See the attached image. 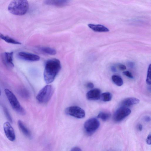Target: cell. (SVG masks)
Segmentation results:
<instances>
[{
    "label": "cell",
    "mask_w": 151,
    "mask_h": 151,
    "mask_svg": "<svg viewBox=\"0 0 151 151\" xmlns=\"http://www.w3.org/2000/svg\"><path fill=\"white\" fill-rule=\"evenodd\" d=\"M139 100L135 98L130 97L124 99L121 102V107H127L138 104Z\"/></svg>",
    "instance_id": "13"
},
{
    "label": "cell",
    "mask_w": 151,
    "mask_h": 151,
    "mask_svg": "<svg viewBox=\"0 0 151 151\" xmlns=\"http://www.w3.org/2000/svg\"><path fill=\"white\" fill-rule=\"evenodd\" d=\"M131 113V110L127 107H121L117 109L114 114L113 118L116 122H119L129 115Z\"/></svg>",
    "instance_id": "7"
},
{
    "label": "cell",
    "mask_w": 151,
    "mask_h": 151,
    "mask_svg": "<svg viewBox=\"0 0 151 151\" xmlns=\"http://www.w3.org/2000/svg\"><path fill=\"white\" fill-rule=\"evenodd\" d=\"M144 120L146 122H148L150 121L151 118L149 116H146L144 117Z\"/></svg>",
    "instance_id": "29"
},
{
    "label": "cell",
    "mask_w": 151,
    "mask_h": 151,
    "mask_svg": "<svg viewBox=\"0 0 151 151\" xmlns=\"http://www.w3.org/2000/svg\"><path fill=\"white\" fill-rule=\"evenodd\" d=\"M19 92L20 95L24 98H28L30 96V94L29 92L25 88H21L19 91Z\"/></svg>",
    "instance_id": "21"
},
{
    "label": "cell",
    "mask_w": 151,
    "mask_h": 151,
    "mask_svg": "<svg viewBox=\"0 0 151 151\" xmlns=\"http://www.w3.org/2000/svg\"><path fill=\"white\" fill-rule=\"evenodd\" d=\"M70 1L67 0H45L44 3L48 5L54 6L57 7H63L67 6Z\"/></svg>",
    "instance_id": "12"
},
{
    "label": "cell",
    "mask_w": 151,
    "mask_h": 151,
    "mask_svg": "<svg viewBox=\"0 0 151 151\" xmlns=\"http://www.w3.org/2000/svg\"><path fill=\"white\" fill-rule=\"evenodd\" d=\"M111 116V114L109 112H101L99 113L97 116V117L105 121L108 119Z\"/></svg>",
    "instance_id": "20"
},
{
    "label": "cell",
    "mask_w": 151,
    "mask_h": 151,
    "mask_svg": "<svg viewBox=\"0 0 151 151\" xmlns=\"http://www.w3.org/2000/svg\"><path fill=\"white\" fill-rule=\"evenodd\" d=\"M123 73L124 74V75L126 76L129 77V78H133V77L132 74L131 73V72H130L129 71H124L123 72Z\"/></svg>",
    "instance_id": "24"
},
{
    "label": "cell",
    "mask_w": 151,
    "mask_h": 151,
    "mask_svg": "<svg viewBox=\"0 0 151 151\" xmlns=\"http://www.w3.org/2000/svg\"><path fill=\"white\" fill-rule=\"evenodd\" d=\"M0 39L9 43L16 45H20L21 44L20 42L8 36L5 35L1 33H0Z\"/></svg>",
    "instance_id": "16"
},
{
    "label": "cell",
    "mask_w": 151,
    "mask_h": 151,
    "mask_svg": "<svg viewBox=\"0 0 151 151\" xmlns=\"http://www.w3.org/2000/svg\"><path fill=\"white\" fill-rule=\"evenodd\" d=\"M101 91L98 88L92 89L86 93V97L88 100H98L100 99Z\"/></svg>",
    "instance_id": "11"
},
{
    "label": "cell",
    "mask_w": 151,
    "mask_h": 151,
    "mask_svg": "<svg viewBox=\"0 0 151 151\" xmlns=\"http://www.w3.org/2000/svg\"><path fill=\"white\" fill-rule=\"evenodd\" d=\"M99 121L96 118H91L85 122L84 128L85 132L88 134H92L99 128L100 126Z\"/></svg>",
    "instance_id": "5"
},
{
    "label": "cell",
    "mask_w": 151,
    "mask_h": 151,
    "mask_svg": "<svg viewBox=\"0 0 151 151\" xmlns=\"http://www.w3.org/2000/svg\"><path fill=\"white\" fill-rule=\"evenodd\" d=\"M39 49L42 52L50 55H55L57 53V51L55 49L50 47H41Z\"/></svg>",
    "instance_id": "17"
},
{
    "label": "cell",
    "mask_w": 151,
    "mask_h": 151,
    "mask_svg": "<svg viewBox=\"0 0 151 151\" xmlns=\"http://www.w3.org/2000/svg\"><path fill=\"white\" fill-rule=\"evenodd\" d=\"M54 91L53 87L50 85L43 87L39 92L36 96L37 101L41 104L48 102L51 99Z\"/></svg>",
    "instance_id": "4"
},
{
    "label": "cell",
    "mask_w": 151,
    "mask_h": 151,
    "mask_svg": "<svg viewBox=\"0 0 151 151\" xmlns=\"http://www.w3.org/2000/svg\"><path fill=\"white\" fill-rule=\"evenodd\" d=\"M111 78L112 81L117 86H120L123 84V81L120 76L114 75L112 76Z\"/></svg>",
    "instance_id": "18"
},
{
    "label": "cell",
    "mask_w": 151,
    "mask_h": 151,
    "mask_svg": "<svg viewBox=\"0 0 151 151\" xmlns=\"http://www.w3.org/2000/svg\"><path fill=\"white\" fill-rule=\"evenodd\" d=\"M1 90L0 89V96L1 95Z\"/></svg>",
    "instance_id": "33"
},
{
    "label": "cell",
    "mask_w": 151,
    "mask_h": 151,
    "mask_svg": "<svg viewBox=\"0 0 151 151\" xmlns=\"http://www.w3.org/2000/svg\"><path fill=\"white\" fill-rule=\"evenodd\" d=\"M118 68L121 70H124L126 69V66L124 65L119 64L118 65Z\"/></svg>",
    "instance_id": "25"
},
{
    "label": "cell",
    "mask_w": 151,
    "mask_h": 151,
    "mask_svg": "<svg viewBox=\"0 0 151 151\" xmlns=\"http://www.w3.org/2000/svg\"><path fill=\"white\" fill-rule=\"evenodd\" d=\"M86 86L89 88H92L94 87V85L91 82H89L87 84Z\"/></svg>",
    "instance_id": "27"
},
{
    "label": "cell",
    "mask_w": 151,
    "mask_h": 151,
    "mask_svg": "<svg viewBox=\"0 0 151 151\" xmlns=\"http://www.w3.org/2000/svg\"><path fill=\"white\" fill-rule=\"evenodd\" d=\"M146 142L149 145L151 144V134H149L147 137L146 139Z\"/></svg>",
    "instance_id": "26"
},
{
    "label": "cell",
    "mask_w": 151,
    "mask_h": 151,
    "mask_svg": "<svg viewBox=\"0 0 151 151\" xmlns=\"http://www.w3.org/2000/svg\"><path fill=\"white\" fill-rule=\"evenodd\" d=\"M17 56L22 59L28 61H37L40 59V57L37 55L25 52H19Z\"/></svg>",
    "instance_id": "10"
},
{
    "label": "cell",
    "mask_w": 151,
    "mask_h": 151,
    "mask_svg": "<svg viewBox=\"0 0 151 151\" xmlns=\"http://www.w3.org/2000/svg\"><path fill=\"white\" fill-rule=\"evenodd\" d=\"M29 7V3L27 0H13L9 4L8 9L13 14L21 16L27 12Z\"/></svg>",
    "instance_id": "2"
},
{
    "label": "cell",
    "mask_w": 151,
    "mask_h": 151,
    "mask_svg": "<svg viewBox=\"0 0 151 151\" xmlns=\"http://www.w3.org/2000/svg\"><path fill=\"white\" fill-rule=\"evenodd\" d=\"M61 65L59 60L54 58L47 61L44 72V77L47 84L52 83L60 72Z\"/></svg>",
    "instance_id": "1"
},
{
    "label": "cell",
    "mask_w": 151,
    "mask_h": 151,
    "mask_svg": "<svg viewBox=\"0 0 151 151\" xmlns=\"http://www.w3.org/2000/svg\"><path fill=\"white\" fill-rule=\"evenodd\" d=\"M100 98L103 101L108 102L111 100L112 95L111 93L109 92H105L101 94Z\"/></svg>",
    "instance_id": "19"
},
{
    "label": "cell",
    "mask_w": 151,
    "mask_h": 151,
    "mask_svg": "<svg viewBox=\"0 0 151 151\" xmlns=\"http://www.w3.org/2000/svg\"><path fill=\"white\" fill-rule=\"evenodd\" d=\"M18 124L20 130L24 134L29 138L31 137L32 135L30 131L21 120H19L18 121Z\"/></svg>",
    "instance_id": "15"
},
{
    "label": "cell",
    "mask_w": 151,
    "mask_h": 151,
    "mask_svg": "<svg viewBox=\"0 0 151 151\" xmlns=\"http://www.w3.org/2000/svg\"><path fill=\"white\" fill-rule=\"evenodd\" d=\"M13 52H4L1 54V58L4 63L7 66L10 68L14 67L13 63Z\"/></svg>",
    "instance_id": "9"
},
{
    "label": "cell",
    "mask_w": 151,
    "mask_h": 151,
    "mask_svg": "<svg viewBox=\"0 0 151 151\" xmlns=\"http://www.w3.org/2000/svg\"><path fill=\"white\" fill-rule=\"evenodd\" d=\"M70 151H82V150L79 147H75L73 148Z\"/></svg>",
    "instance_id": "28"
},
{
    "label": "cell",
    "mask_w": 151,
    "mask_h": 151,
    "mask_svg": "<svg viewBox=\"0 0 151 151\" xmlns=\"http://www.w3.org/2000/svg\"><path fill=\"white\" fill-rule=\"evenodd\" d=\"M66 114L78 119H82L85 116V112L83 109L77 106H72L66 108Z\"/></svg>",
    "instance_id": "6"
},
{
    "label": "cell",
    "mask_w": 151,
    "mask_h": 151,
    "mask_svg": "<svg viewBox=\"0 0 151 151\" xmlns=\"http://www.w3.org/2000/svg\"><path fill=\"white\" fill-rule=\"evenodd\" d=\"M3 108L4 112L7 119L11 123H12V118L7 108L4 106H3Z\"/></svg>",
    "instance_id": "22"
},
{
    "label": "cell",
    "mask_w": 151,
    "mask_h": 151,
    "mask_svg": "<svg viewBox=\"0 0 151 151\" xmlns=\"http://www.w3.org/2000/svg\"><path fill=\"white\" fill-rule=\"evenodd\" d=\"M5 94L13 109L18 114L24 115L25 114L24 109L21 105L15 95L9 89L4 90Z\"/></svg>",
    "instance_id": "3"
},
{
    "label": "cell",
    "mask_w": 151,
    "mask_h": 151,
    "mask_svg": "<svg viewBox=\"0 0 151 151\" xmlns=\"http://www.w3.org/2000/svg\"><path fill=\"white\" fill-rule=\"evenodd\" d=\"M111 71L114 72L116 71V67L114 66H112L111 67Z\"/></svg>",
    "instance_id": "32"
},
{
    "label": "cell",
    "mask_w": 151,
    "mask_h": 151,
    "mask_svg": "<svg viewBox=\"0 0 151 151\" xmlns=\"http://www.w3.org/2000/svg\"><path fill=\"white\" fill-rule=\"evenodd\" d=\"M128 65L130 68H133L134 66V63L133 62H129L128 63Z\"/></svg>",
    "instance_id": "30"
},
{
    "label": "cell",
    "mask_w": 151,
    "mask_h": 151,
    "mask_svg": "<svg viewBox=\"0 0 151 151\" xmlns=\"http://www.w3.org/2000/svg\"><path fill=\"white\" fill-rule=\"evenodd\" d=\"M88 26L93 31L96 32H106L109 31L108 28L101 24H89Z\"/></svg>",
    "instance_id": "14"
},
{
    "label": "cell",
    "mask_w": 151,
    "mask_h": 151,
    "mask_svg": "<svg viewBox=\"0 0 151 151\" xmlns=\"http://www.w3.org/2000/svg\"><path fill=\"white\" fill-rule=\"evenodd\" d=\"M3 128L7 138L11 141H14L15 139L14 131L9 122H6L4 123Z\"/></svg>",
    "instance_id": "8"
},
{
    "label": "cell",
    "mask_w": 151,
    "mask_h": 151,
    "mask_svg": "<svg viewBox=\"0 0 151 151\" xmlns=\"http://www.w3.org/2000/svg\"><path fill=\"white\" fill-rule=\"evenodd\" d=\"M147 83L148 85H150L151 83V64H150L148 67L147 78L146 79Z\"/></svg>",
    "instance_id": "23"
},
{
    "label": "cell",
    "mask_w": 151,
    "mask_h": 151,
    "mask_svg": "<svg viewBox=\"0 0 151 151\" xmlns=\"http://www.w3.org/2000/svg\"><path fill=\"white\" fill-rule=\"evenodd\" d=\"M137 128L139 131H141L142 129V125L141 124H139L137 125Z\"/></svg>",
    "instance_id": "31"
}]
</instances>
